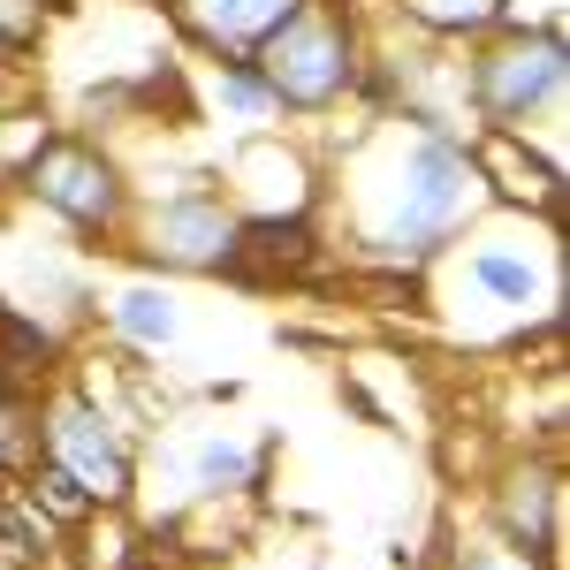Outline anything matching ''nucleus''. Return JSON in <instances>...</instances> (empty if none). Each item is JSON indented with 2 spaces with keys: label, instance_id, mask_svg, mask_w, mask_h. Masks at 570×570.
<instances>
[{
  "label": "nucleus",
  "instance_id": "1",
  "mask_svg": "<svg viewBox=\"0 0 570 570\" xmlns=\"http://www.w3.org/2000/svg\"><path fill=\"white\" fill-rule=\"evenodd\" d=\"M320 206H335L343 252L357 266L426 274L487 214V183L472 160V137L357 107L343 145L320 153Z\"/></svg>",
  "mask_w": 570,
  "mask_h": 570
},
{
  "label": "nucleus",
  "instance_id": "2",
  "mask_svg": "<svg viewBox=\"0 0 570 570\" xmlns=\"http://www.w3.org/2000/svg\"><path fill=\"white\" fill-rule=\"evenodd\" d=\"M570 305V228L487 206L434 266H426V312L472 351H525L556 343Z\"/></svg>",
  "mask_w": 570,
  "mask_h": 570
},
{
  "label": "nucleus",
  "instance_id": "3",
  "mask_svg": "<svg viewBox=\"0 0 570 570\" xmlns=\"http://www.w3.org/2000/svg\"><path fill=\"white\" fill-rule=\"evenodd\" d=\"M365 61H373V16L351 0H305L252 46V69L266 77L282 122H327L357 107Z\"/></svg>",
  "mask_w": 570,
  "mask_h": 570
},
{
  "label": "nucleus",
  "instance_id": "4",
  "mask_svg": "<svg viewBox=\"0 0 570 570\" xmlns=\"http://www.w3.org/2000/svg\"><path fill=\"white\" fill-rule=\"evenodd\" d=\"M563 99H570L563 16H510L502 31L464 46V107H472V130L540 137L548 122H563Z\"/></svg>",
  "mask_w": 570,
  "mask_h": 570
},
{
  "label": "nucleus",
  "instance_id": "5",
  "mask_svg": "<svg viewBox=\"0 0 570 570\" xmlns=\"http://www.w3.org/2000/svg\"><path fill=\"white\" fill-rule=\"evenodd\" d=\"M31 411H39V464L46 472H61L99 518L130 510L137 502V456L145 449H137V419L115 395H99L85 373H53L31 395Z\"/></svg>",
  "mask_w": 570,
  "mask_h": 570
},
{
  "label": "nucleus",
  "instance_id": "6",
  "mask_svg": "<svg viewBox=\"0 0 570 570\" xmlns=\"http://www.w3.org/2000/svg\"><path fill=\"white\" fill-rule=\"evenodd\" d=\"M8 190L23 206H39L46 220H61L69 236H85L91 252H122V228L137 206L130 160L91 130H46L23 153V168L8 176Z\"/></svg>",
  "mask_w": 570,
  "mask_h": 570
},
{
  "label": "nucleus",
  "instance_id": "7",
  "mask_svg": "<svg viewBox=\"0 0 570 570\" xmlns=\"http://www.w3.org/2000/svg\"><path fill=\"white\" fill-rule=\"evenodd\" d=\"M122 252L145 274H228L244 259V214L220 198L214 176H168V183H137L130 228H122Z\"/></svg>",
  "mask_w": 570,
  "mask_h": 570
},
{
  "label": "nucleus",
  "instance_id": "8",
  "mask_svg": "<svg viewBox=\"0 0 570 570\" xmlns=\"http://www.w3.org/2000/svg\"><path fill=\"white\" fill-rule=\"evenodd\" d=\"M145 480L160 494V518L183 525L198 510H220V502H252V487H266V441L236 434V426L160 434L153 456H137V487Z\"/></svg>",
  "mask_w": 570,
  "mask_h": 570
},
{
  "label": "nucleus",
  "instance_id": "9",
  "mask_svg": "<svg viewBox=\"0 0 570 570\" xmlns=\"http://www.w3.org/2000/svg\"><path fill=\"white\" fill-rule=\"evenodd\" d=\"M220 198L244 220H320V153L282 130H252L236 137L214 160Z\"/></svg>",
  "mask_w": 570,
  "mask_h": 570
},
{
  "label": "nucleus",
  "instance_id": "10",
  "mask_svg": "<svg viewBox=\"0 0 570 570\" xmlns=\"http://www.w3.org/2000/svg\"><path fill=\"white\" fill-rule=\"evenodd\" d=\"M480 525L502 532L510 548H525L532 563L563 570V464H556V449L548 456L540 449L502 456V472L480 494Z\"/></svg>",
  "mask_w": 570,
  "mask_h": 570
},
{
  "label": "nucleus",
  "instance_id": "11",
  "mask_svg": "<svg viewBox=\"0 0 570 570\" xmlns=\"http://www.w3.org/2000/svg\"><path fill=\"white\" fill-rule=\"evenodd\" d=\"M472 160H480L494 214H525V220H548V228H570V176H563L556 145H540L525 130H472Z\"/></svg>",
  "mask_w": 570,
  "mask_h": 570
},
{
  "label": "nucleus",
  "instance_id": "12",
  "mask_svg": "<svg viewBox=\"0 0 570 570\" xmlns=\"http://www.w3.org/2000/svg\"><path fill=\"white\" fill-rule=\"evenodd\" d=\"M305 0H160L168 16V39L190 53V61H228V53H252V46L297 16Z\"/></svg>",
  "mask_w": 570,
  "mask_h": 570
},
{
  "label": "nucleus",
  "instance_id": "13",
  "mask_svg": "<svg viewBox=\"0 0 570 570\" xmlns=\"http://www.w3.org/2000/svg\"><path fill=\"white\" fill-rule=\"evenodd\" d=\"M190 107L220 122V130L252 137V130H282V107L266 77L252 69V53H228V61H190Z\"/></svg>",
  "mask_w": 570,
  "mask_h": 570
},
{
  "label": "nucleus",
  "instance_id": "14",
  "mask_svg": "<svg viewBox=\"0 0 570 570\" xmlns=\"http://www.w3.org/2000/svg\"><path fill=\"white\" fill-rule=\"evenodd\" d=\"M365 8L389 31H411V39H434V46H472L518 16V0H365Z\"/></svg>",
  "mask_w": 570,
  "mask_h": 570
},
{
  "label": "nucleus",
  "instance_id": "15",
  "mask_svg": "<svg viewBox=\"0 0 570 570\" xmlns=\"http://www.w3.org/2000/svg\"><path fill=\"white\" fill-rule=\"evenodd\" d=\"M107 335L122 343V351H176L183 343V305L176 289H168V274H137V282H122L115 297H107Z\"/></svg>",
  "mask_w": 570,
  "mask_h": 570
},
{
  "label": "nucleus",
  "instance_id": "16",
  "mask_svg": "<svg viewBox=\"0 0 570 570\" xmlns=\"http://www.w3.org/2000/svg\"><path fill=\"white\" fill-rule=\"evenodd\" d=\"M434 570H548V563H532L525 548H510L502 532L464 525V532H449V548H441Z\"/></svg>",
  "mask_w": 570,
  "mask_h": 570
},
{
  "label": "nucleus",
  "instance_id": "17",
  "mask_svg": "<svg viewBox=\"0 0 570 570\" xmlns=\"http://www.w3.org/2000/svg\"><path fill=\"white\" fill-rule=\"evenodd\" d=\"M39 464V411L23 389H0V480H23Z\"/></svg>",
  "mask_w": 570,
  "mask_h": 570
},
{
  "label": "nucleus",
  "instance_id": "18",
  "mask_svg": "<svg viewBox=\"0 0 570 570\" xmlns=\"http://www.w3.org/2000/svg\"><path fill=\"white\" fill-rule=\"evenodd\" d=\"M46 16H53V0H0V53H31L46 31Z\"/></svg>",
  "mask_w": 570,
  "mask_h": 570
},
{
  "label": "nucleus",
  "instance_id": "19",
  "mask_svg": "<svg viewBox=\"0 0 570 570\" xmlns=\"http://www.w3.org/2000/svg\"><path fill=\"white\" fill-rule=\"evenodd\" d=\"M16 99H31V77L16 61H0V107H16Z\"/></svg>",
  "mask_w": 570,
  "mask_h": 570
},
{
  "label": "nucleus",
  "instance_id": "20",
  "mask_svg": "<svg viewBox=\"0 0 570 570\" xmlns=\"http://www.w3.org/2000/svg\"><path fill=\"white\" fill-rule=\"evenodd\" d=\"M8 487H16V480H0V502H8Z\"/></svg>",
  "mask_w": 570,
  "mask_h": 570
},
{
  "label": "nucleus",
  "instance_id": "21",
  "mask_svg": "<svg viewBox=\"0 0 570 570\" xmlns=\"http://www.w3.org/2000/svg\"><path fill=\"white\" fill-rule=\"evenodd\" d=\"M0 61H16V53H0Z\"/></svg>",
  "mask_w": 570,
  "mask_h": 570
},
{
  "label": "nucleus",
  "instance_id": "22",
  "mask_svg": "<svg viewBox=\"0 0 570 570\" xmlns=\"http://www.w3.org/2000/svg\"><path fill=\"white\" fill-rule=\"evenodd\" d=\"M351 8H365V0H351Z\"/></svg>",
  "mask_w": 570,
  "mask_h": 570
}]
</instances>
